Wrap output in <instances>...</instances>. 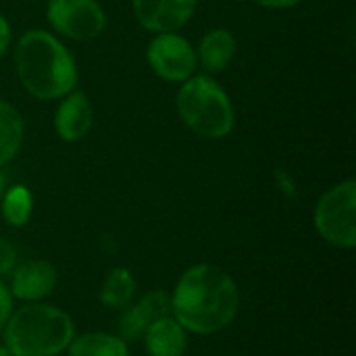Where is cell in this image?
Masks as SVG:
<instances>
[{"mask_svg":"<svg viewBox=\"0 0 356 356\" xmlns=\"http://www.w3.org/2000/svg\"><path fill=\"white\" fill-rule=\"evenodd\" d=\"M240 305L236 280L211 263L188 267L171 292L173 319L194 336H215L227 330L236 321Z\"/></svg>","mask_w":356,"mask_h":356,"instance_id":"6da1fadb","label":"cell"},{"mask_svg":"<svg viewBox=\"0 0 356 356\" xmlns=\"http://www.w3.org/2000/svg\"><path fill=\"white\" fill-rule=\"evenodd\" d=\"M15 71L35 100H60L77 88L79 71L71 50L46 29H27L13 50Z\"/></svg>","mask_w":356,"mask_h":356,"instance_id":"7a4b0ae2","label":"cell"},{"mask_svg":"<svg viewBox=\"0 0 356 356\" xmlns=\"http://www.w3.org/2000/svg\"><path fill=\"white\" fill-rule=\"evenodd\" d=\"M73 317L54 305L29 302L13 309L4 330V348L10 356H58L75 338Z\"/></svg>","mask_w":356,"mask_h":356,"instance_id":"3957f363","label":"cell"},{"mask_svg":"<svg viewBox=\"0 0 356 356\" xmlns=\"http://www.w3.org/2000/svg\"><path fill=\"white\" fill-rule=\"evenodd\" d=\"M175 111L181 123L204 140H223L234 131L236 111L223 86L207 73L179 83Z\"/></svg>","mask_w":356,"mask_h":356,"instance_id":"277c9868","label":"cell"},{"mask_svg":"<svg viewBox=\"0 0 356 356\" xmlns=\"http://www.w3.org/2000/svg\"><path fill=\"white\" fill-rule=\"evenodd\" d=\"M317 236L334 248H356V179L348 177L323 192L313 211Z\"/></svg>","mask_w":356,"mask_h":356,"instance_id":"5b68a950","label":"cell"},{"mask_svg":"<svg viewBox=\"0 0 356 356\" xmlns=\"http://www.w3.org/2000/svg\"><path fill=\"white\" fill-rule=\"evenodd\" d=\"M46 19L56 35L73 42H90L106 29V10L98 0H48Z\"/></svg>","mask_w":356,"mask_h":356,"instance_id":"8992f818","label":"cell"},{"mask_svg":"<svg viewBox=\"0 0 356 356\" xmlns=\"http://www.w3.org/2000/svg\"><path fill=\"white\" fill-rule=\"evenodd\" d=\"M146 63L156 77L169 83H184L196 75L198 58L196 48L184 35L175 33H154L146 48Z\"/></svg>","mask_w":356,"mask_h":356,"instance_id":"52a82bcc","label":"cell"},{"mask_svg":"<svg viewBox=\"0 0 356 356\" xmlns=\"http://www.w3.org/2000/svg\"><path fill=\"white\" fill-rule=\"evenodd\" d=\"M198 0H131L140 27L150 33H175L190 23Z\"/></svg>","mask_w":356,"mask_h":356,"instance_id":"ba28073f","label":"cell"},{"mask_svg":"<svg viewBox=\"0 0 356 356\" xmlns=\"http://www.w3.org/2000/svg\"><path fill=\"white\" fill-rule=\"evenodd\" d=\"M58 284L56 267L46 259H29L25 263H17L10 271L8 292L13 300H21L23 305L29 302H44Z\"/></svg>","mask_w":356,"mask_h":356,"instance_id":"9c48e42d","label":"cell"},{"mask_svg":"<svg viewBox=\"0 0 356 356\" xmlns=\"http://www.w3.org/2000/svg\"><path fill=\"white\" fill-rule=\"evenodd\" d=\"M167 315H171V294L167 290H150L140 300L129 302L123 309L117 336L123 338L127 344L142 342L146 330Z\"/></svg>","mask_w":356,"mask_h":356,"instance_id":"30bf717a","label":"cell"},{"mask_svg":"<svg viewBox=\"0 0 356 356\" xmlns=\"http://www.w3.org/2000/svg\"><path fill=\"white\" fill-rule=\"evenodd\" d=\"M94 123V108L88 94L73 90L60 98L54 113V131L63 142H79L83 140Z\"/></svg>","mask_w":356,"mask_h":356,"instance_id":"8fae6325","label":"cell"},{"mask_svg":"<svg viewBox=\"0 0 356 356\" xmlns=\"http://www.w3.org/2000/svg\"><path fill=\"white\" fill-rule=\"evenodd\" d=\"M236 50L238 40L234 31H229L227 27H213L202 35L196 48L198 67H202L207 75H217L232 65V60L236 58Z\"/></svg>","mask_w":356,"mask_h":356,"instance_id":"7c38bea8","label":"cell"},{"mask_svg":"<svg viewBox=\"0 0 356 356\" xmlns=\"http://www.w3.org/2000/svg\"><path fill=\"white\" fill-rule=\"evenodd\" d=\"M142 342L148 356H186L190 334L173 319V315H167L146 330Z\"/></svg>","mask_w":356,"mask_h":356,"instance_id":"4fadbf2b","label":"cell"},{"mask_svg":"<svg viewBox=\"0 0 356 356\" xmlns=\"http://www.w3.org/2000/svg\"><path fill=\"white\" fill-rule=\"evenodd\" d=\"M138 292V282L127 267H113L98 290V300L102 307L113 311H123L129 302H134Z\"/></svg>","mask_w":356,"mask_h":356,"instance_id":"5bb4252c","label":"cell"},{"mask_svg":"<svg viewBox=\"0 0 356 356\" xmlns=\"http://www.w3.org/2000/svg\"><path fill=\"white\" fill-rule=\"evenodd\" d=\"M67 356H129V344L117 334L106 332H86L75 334Z\"/></svg>","mask_w":356,"mask_h":356,"instance_id":"9a60e30c","label":"cell"},{"mask_svg":"<svg viewBox=\"0 0 356 356\" xmlns=\"http://www.w3.org/2000/svg\"><path fill=\"white\" fill-rule=\"evenodd\" d=\"M25 121L21 113L0 98V167L8 165L23 148Z\"/></svg>","mask_w":356,"mask_h":356,"instance_id":"2e32d148","label":"cell"},{"mask_svg":"<svg viewBox=\"0 0 356 356\" xmlns=\"http://www.w3.org/2000/svg\"><path fill=\"white\" fill-rule=\"evenodd\" d=\"M0 209H2V219L10 227H15V229L25 227L33 213V196H31L29 188L21 186V184L6 188L0 198Z\"/></svg>","mask_w":356,"mask_h":356,"instance_id":"e0dca14e","label":"cell"},{"mask_svg":"<svg viewBox=\"0 0 356 356\" xmlns=\"http://www.w3.org/2000/svg\"><path fill=\"white\" fill-rule=\"evenodd\" d=\"M17 248L0 236V277L2 275H10V271L15 269L17 265Z\"/></svg>","mask_w":356,"mask_h":356,"instance_id":"ac0fdd59","label":"cell"},{"mask_svg":"<svg viewBox=\"0 0 356 356\" xmlns=\"http://www.w3.org/2000/svg\"><path fill=\"white\" fill-rule=\"evenodd\" d=\"M273 177H275V184H277V188H280V192L286 196V198H296L298 196V186H296V179L286 171V169H275V173H273Z\"/></svg>","mask_w":356,"mask_h":356,"instance_id":"d6986e66","label":"cell"},{"mask_svg":"<svg viewBox=\"0 0 356 356\" xmlns=\"http://www.w3.org/2000/svg\"><path fill=\"white\" fill-rule=\"evenodd\" d=\"M13 309H15V307H13V296H10V292H8V286L0 280V334H2V330H4V325H6V321H8Z\"/></svg>","mask_w":356,"mask_h":356,"instance_id":"ffe728a7","label":"cell"},{"mask_svg":"<svg viewBox=\"0 0 356 356\" xmlns=\"http://www.w3.org/2000/svg\"><path fill=\"white\" fill-rule=\"evenodd\" d=\"M10 42H13V27H10L8 19L0 13V58L10 48Z\"/></svg>","mask_w":356,"mask_h":356,"instance_id":"44dd1931","label":"cell"},{"mask_svg":"<svg viewBox=\"0 0 356 356\" xmlns=\"http://www.w3.org/2000/svg\"><path fill=\"white\" fill-rule=\"evenodd\" d=\"M305 0H254V4L263 6V8H271V10H286V8H294L298 4H302Z\"/></svg>","mask_w":356,"mask_h":356,"instance_id":"7402d4cb","label":"cell"},{"mask_svg":"<svg viewBox=\"0 0 356 356\" xmlns=\"http://www.w3.org/2000/svg\"><path fill=\"white\" fill-rule=\"evenodd\" d=\"M4 190H6V177H4V171H2V167H0V198H2V194H4Z\"/></svg>","mask_w":356,"mask_h":356,"instance_id":"603a6c76","label":"cell"},{"mask_svg":"<svg viewBox=\"0 0 356 356\" xmlns=\"http://www.w3.org/2000/svg\"><path fill=\"white\" fill-rule=\"evenodd\" d=\"M0 356H10L8 355V350L4 348V344H0Z\"/></svg>","mask_w":356,"mask_h":356,"instance_id":"cb8c5ba5","label":"cell"}]
</instances>
